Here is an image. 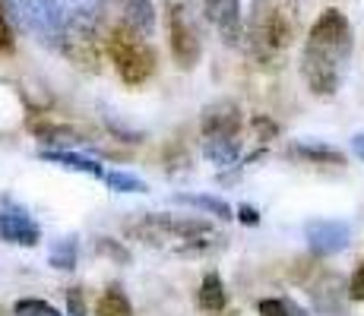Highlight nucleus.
Segmentation results:
<instances>
[{
  "mask_svg": "<svg viewBox=\"0 0 364 316\" xmlns=\"http://www.w3.org/2000/svg\"><path fill=\"white\" fill-rule=\"evenodd\" d=\"M348 58H352V26L346 13L330 6L311 26L304 54H301V73H304L307 89L323 98L336 95L346 76Z\"/></svg>",
  "mask_w": 364,
  "mask_h": 316,
  "instance_id": "f257e3e1",
  "label": "nucleus"
},
{
  "mask_svg": "<svg viewBox=\"0 0 364 316\" xmlns=\"http://www.w3.org/2000/svg\"><path fill=\"white\" fill-rule=\"evenodd\" d=\"M168 48L181 70H193L203 58V26L197 0H165Z\"/></svg>",
  "mask_w": 364,
  "mask_h": 316,
  "instance_id": "f03ea898",
  "label": "nucleus"
},
{
  "mask_svg": "<svg viewBox=\"0 0 364 316\" xmlns=\"http://www.w3.org/2000/svg\"><path fill=\"white\" fill-rule=\"evenodd\" d=\"M108 54L117 67L127 86H143L152 73H156V51L136 29H130L127 23H117L108 35Z\"/></svg>",
  "mask_w": 364,
  "mask_h": 316,
  "instance_id": "7ed1b4c3",
  "label": "nucleus"
},
{
  "mask_svg": "<svg viewBox=\"0 0 364 316\" xmlns=\"http://www.w3.org/2000/svg\"><path fill=\"white\" fill-rule=\"evenodd\" d=\"M291 23L272 0H254L247 19V45L260 60L276 58L291 45Z\"/></svg>",
  "mask_w": 364,
  "mask_h": 316,
  "instance_id": "20e7f679",
  "label": "nucleus"
},
{
  "mask_svg": "<svg viewBox=\"0 0 364 316\" xmlns=\"http://www.w3.org/2000/svg\"><path fill=\"white\" fill-rule=\"evenodd\" d=\"M99 26L92 23H67L64 41H60V51L76 63L86 73H99L102 67V51H99Z\"/></svg>",
  "mask_w": 364,
  "mask_h": 316,
  "instance_id": "39448f33",
  "label": "nucleus"
},
{
  "mask_svg": "<svg viewBox=\"0 0 364 316\" xmlns=\"http://www.w3.org/2000/svg\"><path fill=\"white\" fill-rule=\"evenodd\" d=\"M304 241L317 256H336L352 244V228L336 219H314L304 224Z\"/></svg>",
  "mask_w": 364,
  "mask_h": 316,
  "instance_id": "423d86ee",
  "label": "nucleus"
},
{
  "mask_svg": "<svg viewBox=\"0 0 364 316\" xmlns=\"http://www.w3.org/2000/svg\"><path fill=\"white\" fill-rule=\"evenodd\" d=\"M241 108L235 102H213L200 114V133L203 139H237L241 133Z\"/></svg>",
  "mask_w": 364,
  "mask_h": 316,
  "instance_id": "0eeeda50",
  "label": "nucleus"
},
{
  "mask_svg": "<svg viewBox=\"0 0 364 316\" xmlns=\"http://www.w3.org/2000/svg\"><path fill=\"white\" fill-rule=\"evenodd\" d=\"M0 241L19 244V247H35L41 241V228L23 206H13L10 200L0 206Z\"/></svg>",
  "mask_w": 364,
  "mask_h": 316,
  "instance_id": "6e6552de",
  "label": "nucleus"
},
{
  "mask_svg": "<svg viewBox=\"0 0 364 316\" xmlns=\"http://www.w3.org/2000/svg\"><path fill=\"white\" fill-rule=\"evenodd\" d=\"M203 13L206 19L219 29L225 45L237 48L244 38V23H241V0H203Z\"/></svg>",
  "mask_w": 364,
  "mask_h": 316,
  "instance_id": "1a4fd4ad",
  "label": "nucleus"
},
{
  "mask_svg": "<svg viewBox=\"0 0 364 316\" xmlns=\"http://www.w3.org/2000/svg\"><path fill=\"white\" fill-rule=\"evenodd\" d=\"M26 126H29L35 136H38L41 143H48V146H73V143H80V133H76L73 126L58 124V121H51V117H45V114L29 117V124Z\"/></svg>",
  "mask_w": 364,
  "mask_h": 316,
  "instance_id": "9d476101",
  "label": "nucleus"
},
{
  "mask_svg": "<svg viewBox=\"0 0 364 316\" xmlns=\"http://www.w3.org/2000/svg\"><path fill=\"white\" fill-rule=\"evenodd\" d=\"M38 158L54 161V165L70 168V171H82V174H89V178H105V168L99 165V158L80 156V152H70V149H41Z\"/></svg>",
  "mask_w": 364,
  "mask_h": 316,
  "instance_id": "9b49d317",
  "label": "nucleus"
},
{
  "mask_svg": "<svg viewBox=\"0 0 364 316\" xmlns=\"http://www.w3.org/2000/svg\"><path fill=\"white\" fill-rule=\"evenodd\" d=\"M289 156L307 161V165H346V156H342L339 149H333V146H326V143H317V139L289 146Z\"/></svg>",
  "mask_w": 364,
  "mask_h": 316,
  "instance_id": "f8f14e48",
  "label": "nucleus"
},
{
  "mask_svg": "<svg viewBox=\"0 0 364 316\" xmlns=\"http://www.w3.org/2000/svg\"><path fill=\"white\" fill-rule=\"evenodd\" d=\"M197 304L200 310L206 313H222L228 304V294H225V282H222L219 272H206L200 282V291H197Z\"/></svg>",
  "mask_w": 364,
  "mask_h": 316,
  "instance_id": "ddd939ff",
  "label": "nucleus"
},
{
  "mask_svg": "<svg viewBox=\"0 0 364 316\" xmlns=\"http://www.w3.org/2000/svg\"><path fill=\"white\" fill-rule=\"evenodd\" d=\"M124 23L130 29H136L143 38H149L156 29V10H152V0H124Z\"/></svg>",
  "mask_w": 364,
  "mask_h": 316,
  "instance_id": "4468645a",
  "label": "nucleus"
},
{
  "mask_svg": "<svg viewBox=\"0 0 364 316\" xmlns=\"http://www.w3.org/2000/svg\"><path fill=\"white\" fill-rule=\"evenodd\" d=\"M174 202H184V206L203 209V212L215 215V219H222V222L235 219V209L228 206L225 200H219V196H206V193H178V196H174Z\"/></svg>",
  "mask_w": 364,
  "mask_h": 316,
  "instance_id": "2eb2a0df",
  "label": "nucleus"
},
{
  "mask_svg": "<svg viewBox=\"0 0 364 316\" xmlns=\"http://www.w3.org/2000/svg\"><path fill=\"white\" fill-rule=\"evenodd\" d=\"M241 156V143L237 139H203V158L213 161L219 168H232Z\"/></svg>",
  "mask_w": 364,
  "mask_h": 316,
  "instance_id": "dca6fc26",
  "label": "nucleus"
},
{
  "mask_svg": "<svg viewBox=\"0 0 364 316\" xmlns=\"http://www.w3.org/2000/svg\"><path fill=\"white\" fill-rule=\"evenodd\" d=\"M95 313H99V316H136V313H133L130 298L124 294L121 285H108V288H105L99 304H95Z\"/></svg>",
  "mask_w": 364,
  "mask_h": 316,
  "instance_id": "f3484780",
  "label": "nucleus"
},
{
  "mask_svg": "<svg viewBox=\"0 0 364 316\" xmlns=\"http://www.w3.org/2000/svg\"><path fill=\"white\" fill-rule=\"evenodd\" d=\"M60 6L67 13V23H102V0H60Z\"/></svg>",
  "mask_w": 364,
  "mask_h": 316,
  "instance_id": "a211bd4d",
  "label": "nucleus"
},
{
  "mask_svg": "<svg viewBox=\"0 0 364 316\" xmlns=\"http://www.w3.org/2000/svg\"><path fill=\"white\" fill-rule=\"evenodd\" d=\"M76 237H60V241L51 244V266L54 269H73L76 266Z\"/></svg>",
  "mask_w": 364,
  "mask_h": 316,
  "instance_id": "6ab92c4d",
  "label": "nucleus"
},
{
  "mask_svg": "<svg viewBox=\"0 0 364 316\" xmlns=\"http://www.w3.org/2000/svg\"><path fill=\"white\" fill-rule=\"evenodd\" d=\"M105 184H108L114 193H146V184L130 171H111L105 174Z\"/></svg>",
  "mask_w": 364,
  "mask_h": 316,
  "instance_id": "aec40b11",
  "label": "nucleus"
},
{
  "mask_svg": "<svg viewBox=\"0 0 364 316\" xmlns=\"http://www.w3.org/2000/svg\"><path fill=\"white\" fill-rule=\"evenodd\" d=\"M13 313H16V316H60L51 304H45V300H35V298H23V300H16Z\"/></svg>",
  "mask_w": 364,
  "mask_h": 316,
  "instance_id": "412c9836",
  "label": "nucleus"
},
{
  "mask_svg": "<svg viewBox=\"0 0 364 316\" xmlns=\"http://www.w3.org/2000/svg\"><path fill=\"white\" fill-rule=\"evenodd\" d=\"M13 48H16V38H13L10 13H6V4L0 0V54H13Z\"/></svg>",
  "mask_w": 364,
  "mask_h": 316,
  "instance_id": "4be33fe9",
  "label": "nucleus"
},
{
  "mask_svg": "<svg viewBox=\"0 0 364 316\" xmlns=\"http://www.w3.org/2000/svg\"><path fill=\"white\" fill-rule=\"evenodd\" d=\"M250 126H254L257 139H263V143H269V139L279 136V124L272 121V117H266V114H254L250 117Z\"/></svg>",
  "mask_w": 364,
  "mask_h": 316,
  "instance_id": "5701e85b",
  "label": "nucleus"
},
{
  "mask_svg": "<svg viewBox=\"0 0 364 316\" xmlns=\"http://www.w3.org/2000/svg\"><path fill=\"white\" fill-rule=\"evenodd\" d=\"M95 250H99V253H108L114 263H130V250L121 247V244H114L111 237H99V241H95Z\"/></svg>",
  "mask_w": 364,
  "mask_h": 316,
  "instance_id": "b1692460",
  "label": "nucleus"
},
{
  "mask_svg": "<svg viewBox=\"0 0 364 316\" xmlns=\"http://www.w3.org/2000/svg\"><path fill=\"white\" fill-rule=\"evenodd\" d=\"M67 313L70 316H89L86 313V298H82V288H70V291H67Z\"/></svg>",
  "mask_w": 364,
  "mask_h": 316,
  "instance_id": "393cba45",
  "label": "nucleus"
},
{
  "mask_svg": "<svg viewBox=\"0 0 364 316\" xmlns=\"http://www.w3.org/2000/svg\"><path fill=\"white\" fill-rule=\"evenodd\" d=\"M260 316H291L289 313V300H279V298L260 300Z\"/></svg>",
  "mask_w": 364,
  "mask_h": 316,
  "instance_id": "a878e982",
  "label": "nucleus"
},
{
  "mask_svg": "<svg viewBox=\"0 0 364 316\" xmlns=\"http://www.w3.org/2000/svg\"><path fill=\"white\" fill-rule=\"evenodd\" d=\"M348 298H352V300H364V259H361L358 269H355L352 282H348Z\"/></svg>",
  "mask_w": 364,
  "mask_h": 316,
  "instance_id": "bb28decb",
  "label": "nucleus"
},
{
  "mask_svg": "<svg viewBox=\"0 0 364 316\" xmlns=\"http://www.w3.org/2000/svg\"><path fill=\"white\" fill-rule=\"evenodd\" d=\"M237 219H241V224H250V228H254V224H260V212H257L254 206H241L237 209Z\"/></svg>",
  "mask_w": 364,
  "mask_h": 316,
  "instance_id": "cd10ccee",
  "label": "nucleus"
},
{
  "mask_svg": "<svg viewBox=\"0 0 364 316\" xmlns=\"http://www.w3.org/2000/svg\"><path fill=\"white\" fill-rule=\"evenodd\" d=\"M352 152L364 161V133H355V136H352Z\"/></svg>",
  "mask_w": 364,
  "mask_h": 316,
  "instance_id": "c85d7f7f",
  "label": "nucleus"
},
{
  "mask_svg": "<svg viewBox=\"0 0 364 316\" xmlns=\"http://www.w3.org/2000/svg\"><path fill=\"white\" fill-rule=\"evenodd\" d=\"M219 316H241V313H237V310H222Z\"/></svg>",
  "mask_w": 364,
  "mask_h": 316,
  "instance_id": "c756f323",
  "label": "nucleus"
}]
</instances>
